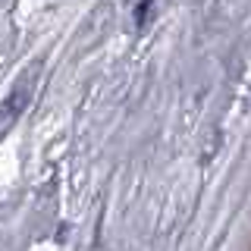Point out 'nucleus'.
<instances>
[{"label": "nucleus", "mask_w": 251, "mask_h": 251, "mask_svg": "<svg viewBox=\"0 0 251 251\" xmlns=\"http://www.w3.org/2000/svg\"><path fill=\"white\" fill-rule=\"evenodd\" d=\"M25 100H28V85L22 82L19 88H16L10 98L3 100V107H0V132H6L10 129V123L16 120V116L22 113V107H25Z\"/></svg>", "instance_id": "nucleus-1"}]
</instances>
